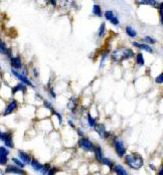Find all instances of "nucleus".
I'll list each match as a JSON object with an SVG mask.
<instances>
[{"mask_svg":"<svg viewBox=\"0 0 163 175\" xmlns=\"http://www.w3.org/2000/svg\"><path fill=\"white\" fill-rule=\"evenodd\" d=\"M11 65L14 69H20L22 66L21 58L19 57L11 58Z\"/></svg>","mask_w":163,"mask_h":175,"instance_id":"8","label":"nucleus"},{"mask_svg":"<svg viewBox=\"0 0 163 175\" xmlns=\"http://www.w3.org/2000/svg\"><path fill=\"white\" fill-rule=\"evenodd\" d=\"M8 154V151L6 149L5 147L0 146V156H7Z\"/></svg>","mask_w":163,"mask_h":175,"instance_id":"24","label":"nucleus"},{"mask_svg":"<svg viewBox=\"0 0 163 175\" xmlns=\"http://www.w3.org/2000/svg\"><path fill=\"white\" fill-rule=\"evenodd\" d=\"M77 102V101L76 98L74 97L72 98L68 103V108L71 110L75 109L76 106Z\"/></svg>","mask_w":163,"mask_h":175,"instance_id":"16","label":"nucleus"},{"mask_svg":"<svg viewBox=\"0 0 163 175\" xmlns=\"http://www.w3.org/2000/svg\"><path fill=\"white\" fill-rule=\"evenodd\" d=\"M18 104L16 101H13L7 106L6 109L5 111V112L4 113V116H7L8 114H11L12 111H14L16 108H17Z\"/></svg>","mask_w":163,"mask_h":175,"instance_id":"9","label":"nucleus"},{"mask_svg":"<svg viewBox=\"0 0 163 175\" xmlns=\"http://www.w3.org/2000/svg\"><path fill=\"white\" fill-rule=\"evenodd\" d=\"M68 123H69V125H71V127H74V124H73V122L71 121H69Z\"/></svg>","mask_w":163,"mask_h":175,"instance_id":"39","label":"nucleus"},{"mask_svg":"<svg viewBox=\"0 0 163 175\" xmlns=\"http://www.w3.org/2000/svg\"><path fill=\"white\" fill-rule=\"evenodd\" d=\"M101 161L104 164L108 166V167H109L110 168H111L113 165L112 161L108 158H102Z\"/></svg>","mask_w":163,"mask_h":175,"instance_id":"21","label":"nucleus"},{"mask_svg":"<svg viewBox=\"0 0 163 175\" xmlns=\"http://www.w3.org/2000/svg\"><path fill=\"white\" fill-rule=\"evenodd\" d=\"M93 12L94 14L98 16L99 17H101L102 16V13L101 11V8L99 6L97 5H95L93 8Z\"/></svg>","mask_w":163,"mask_h":175,"instance_id":"18","label":"nucleus"},{"mask_svg":"<svg viewBox=\"0 0 163 175\" xmlns=\"http://www.w3.org/2000/svg\"><path fill=\"white\" fill-rule=\"evenodd\" d=\"M160 11H161V22H163V3H161V8H160Z\"/></svg>","mask_w":163,"mask_h":175,"instance_id":"35","label":"nucleus"},{"mask_svg":"<svg viewBox=\"0 0 163 175\" xmlns=\"http://www.w3.org/2000/svg\"><path fill=\"white\" fill-rule=\"evenodd\" d=\"M126 31L128 35L132 38L135 37L137 35V33L136 32V30H134L131 26H127L126 27Z\"/></svg>","mask_w":163,"mask_h":175,"instance_id":"17","label":"nucleus"},{"mask_svg":"<svg viewBox=\"0 0 163 175\" xmlns=\"http://www.w3.org/2000/svg\"><path fill=\"white\" fill-rule=\"evenodd\" d=\"M12 73L14 74V76H16L19 80H21V81L23 82L26 85L33 86L31 82L30 81V80L26 76H25L24 75L19 74L14 70H12Z\"/></svg>","mask_w":163,"mask_h":175,"instance_id":"7","label":"nucleus"},{"mask_svg":"<svg viewBox=\"0 0 163 175\" xmlns=\"http://www.w3.org/2000/svg\"><path fill=\"white\" fill-rule=\"evenodd\" d=\"M163 168H162V170H161V171H160V173H159V174H160V175H163Z\"/></svg>","mask_w":163,"mask_h":175,"instance_id":"42","label":"nucleus"},{"mask_svg":"<svg viewBox=\"0 0 163 175\" xmlns=\"http://www.w3.org/2000/svg\"><path fill=\"white\" fill-rule=\"evenodd\" d=\"M31 165L33 168L36 171L42 172L44 167V165L40 164L38 161L34 159L32 160V161H31Z\"/></svg>","mask_w":163,"mask_h":175,"instance_id":"11","label":"nucleus"},{"mask_svg":"<svg viewBox=\"0 0 163 175\" xmlns=\"http://www.w3.org/2000/svg\"><path fill=\"white\" fill-rule=\"evenodd\" d=\"M7 158L6 156H0V164L5 165L7 163Z\"/></svg>","mask_w":163,"mask_h":175,"instance_id":"27","label":"nucleus"},{"mask_svg":"<svg viewBox=\"0 0 163 175\" xmlns=\"http://www.w3.org/2000/svg\"><path fill=\"white\" fill-rule=\"evenodd\" d=\"M115 147H116V151L117 154L118 156H123L125 155L126 153L125 146L123 145V142L122 141H117L115 143Z\"/></svg>","mask_w":163,"mask_h":175,"instance_id":"5","label":"nucleus"},{"mask_svg":"<svg viewBox=\"0 0 163 175\" xmlns=\"http://www.w3.org/2000/svg\"><path fill=\"white\" fill-rule=\"evenodd\" d=\"M105 29H106V24L104 23H103L101 24L99 29V33H98V36L99 37H101L104 35L105 32Z\"/></svg>","mask_w":163,"mask_h":175,"instance_id":"20","label":"nucleus"},{"mask_svg":"<svg viewBox=\"0 0 163 175\" xmlns=\"http://www.w3.org/2000/svg\"><path fill=\"white\" fill-rule=\"evenodd\" d=\"M0 54L6 55L9 57L11 56V50L7 47L6 44L0 39Z\"/></svg>","mask_w":163,"mask_h":175,"instance_id":"6","label":"nucleus"},{"mask_svg":"<svg viewBox=\"0 0 163 175\" xmlns=\"http://www.w3.org/2000/svg\"><path fill=\"white\" fill-rule=\"evenodd\" d=\"M110 21L113 24L115 25H117L119 24V21H118V19L115 16L110 20Z\"/></svg>","mask_w":163,"mask_h":175,"instance_id":"30","label":"nucleus"},{"mask_svg":"<svg viewBox=\"0 0 163 175\" xmlns=\"http://www.w3.org/2000/svg\"><path fill=\"white\" fill-rule=\"evenodd\" d=\"M125 161L129 166L135 170H139L144 164L142 157L137 153L127 155L125 157Z\"/></svg>","mask_w":163,"mask_h":175,"instance_id":"1","label":"nucleus"},{"mask_svg":"<svg viewBox=\"0 0 163 175\" xmlns=\"http://www.w3.org/2000/svg\"><path fill=\"white\" fill-rule=\"evenodd\" d=\"M24 86H23L21 84H18L17 86L15 87L13 89H12V92H13L14 94V93H16V92H18V91L24 90Z\"/></svg>","mask_w":163,"mask_h":175,"instance_id":"22","label":"nucleus"},{"mask_svg":"<svg viewBox=\"0 0 163 175\" xmlns=\"http://www.w3.org/2000/svg\"><path fill=\"white\" fill-rule=\"evenodd\" d=\"M6 171L9 173H17V174H20V175H22L24 173L23 170H21L20 168H18L17 167H14V166H9L6 168Z\"/></svg>","mask_w":163,"mask_h":175,"instance_id":"13","label":"nucleus"},{"mask_svg":"<svg viewBox=\"0 0 163 175\" xmlns=\"http://www.w3.org/2000/svg\"><path fill=\"white\" fill-rule=\"evenodd\" d=\"M114 17L113 14V12L111 11H106L105 13V17L107 20L110 21L113 17Z\"/></svg>","mask_w":163,"mask_h":175,"instance_id":"23","label":"nucleus"},{"mask_svg":"<svg viewBox=\"0 0 163 175\" xmlns=\"http://www.w3.org/2000/svg\"><path fill=\"white\" fill-rule=\"evenodd\" d=\"M147 0H136V1L139 4H147Z\"/></svg>","mask_w":163,"mask_h":175,"instance_id":"37","label":"nucleus"},{"mask_svg":"<svg viewBox=\"0 0 163 175\" xmlns=\"http://www.w3.org/2000/svg\"><path fill=\"white\" fill-rule=\"evenodd\" d=\"M57 169L56 168H53L49 171V175H54V173H55L56 172H57Z\"/></svg>","mask_w":163,"mask_h":175,"instance_id":"33","label":"nucleus"},{"mask_svg":"<svg viewBox=\"0 0 163 175\" xmlns=\"http://www.w3.org/2000/svg\"><path fill=\"white\" fill-rule=\"evenodd\" d=\"M147 4H149L151 5L155 6L156 4V1L155 0H147Z\"/></svg>","mask_w":163,"mask_h":175,"instance_id":"31","label":"nucleus"},{"mask_svg":"<svg viewBox=\"0 0 163 175\" xmlns=\"http://www.w3.org/2000/svg\"><path fill=\"white\" fill-rule=\"evenodd\" d=\"M106 57H107L106 56L104 55V56L103 57V58H102V60H101V67H102V66H104V62H105V60H106Z\"/></svg>","mask_w":163,"mask_h":175,"instance_id":"34","label":"nucleus"},{"mask_svg":"<svg viewBox=\"0 0 163 175\" xmlns=\"http://www.w3.org/2000/svg\"><path fill=\"white\" fill-rule=\"evenodd\" d=\"M150 168H151V170H156V167L153 164H150Z\"/></svg>","mask_w":163,"mask_h":175,"instance_id":"38","label":"nucleus"},{"mask_svg":"<svg viewBox=\"0 0 163 175\" xmlns=\"http://www.w3.org/2000/svg\"><path fill=\"white\" fill-rule=\"evenodd\" d=\"M78 133H79V135L82 136L83 135V132H82L81 130H79L78 131Z\"/></svg>","mask_w":163,"mask_h":175,"instance_id":"40","label":"nucleus"},{"mask_svg":"<svg viewBox=\"0 0 163 175\" xmlns=\"http://www.w3.org/2000/svg\"><path fill=\"white\" fill-rule=\"evenodd\" d=\"M78 144L82 149L86 151H93L94 149V146L92 142L88 138H82L78 141Z\"/></svg>","mask_w":163,"mask_h":175,"instance_id":"3","label":"nucleus"},{"mask_svg":"<svg viewBox=\"0 0 163 175\" xmlns=\"http://www.w3.org/2000/svg\"><path fill=\"white\" fill-rule=\"evenodd\" d=\"M18 156L23 163L25 164H29L30 163V158L27 154L22 151H19L18 153Z\"/></svg>","mask_w":163,"mask_h":175,"instance_id":"10","label":"nucleus"},{"mask_svg":"<svg viewBox=\"0 0 163 175\" xmlns=\"http://www.w3.org/2000/svg\"><path fill=\"white\" fill-rule=\"evenodd\" d=\"M134 53L130 49H125L116 50L113 53L112 58L116 61H123L126 59L134 57Z\"/></svg>","mask_w":163,"mask_h":175,"instance_id":"2","label":"nucleus"},{"mask_svg":"<svg viewBox=\"0 0 163 175\" xmlns=\"http://www.w3.org/2000/svg\"><path fill=\"white\" fill-rule=\"evenodd\" d=\"M50 3L52 4L53 6L55 7L56 5H57V0H50Z\"/></svg>","mask_w":163,"mask_h":175,"instance_id":"36","label":"nucleus"},{"mask_svg":"<svg viewBox=\"0 0 163 175\" xmlns=\"http://www.w3.org/2000/svg\"><path fill=\"white\" fill-rule=\"evenodd\" d=\"M93 151L95 152L96 158L97 159V160L99 161H101L103 158H102V153L101 147L98 146H94Z\"/></svg>","mask_w":163,"mask_h":175,"instance_id":"14","label":"nucleus"},{"mask_svg":"<svg viewBox=\"0 0 163 175\" xmlns=\"http://www.w3.org/2000/svg\"><path fill=\"white\" fill-rule=\"evenodd\" d=\"M88 124L91 127H94L95 124L96 120L92 118L89 114H88Z\"/></svg>","mask_w":163,"mask_h":175,"instance_id":"25","label":"nucleus"},{"mask_svg":"<svg viewBox=\"0 0 163 175\" xmlns=\"http://www.w3.org/2000/svg\"><path fill=\"white\" fill-rule=\"evenodd\" d=\"M136 62L140 66L144 65L145 61H144V57H143L142 54L139 53L137 55V58H136Z\"/></svg>","mask_w":163,"mask_h":175,"instance_id":"19","label":"nucleus"},{"mask_svg":"<svg viewBox=\"0 0 163 175\" xmlns=\"http://www.w3.org/2000/svg\"><path fill=\"white\" fill-rule=\"evenodd\" d=\"M114 170L115 173H116L118 175H127V173L126 171V170L123 168V167L120 166V165H117L115 167Z\"/></svg>","mask_w":163,"mask_h":175,"instance_id":"15","label":"nucleus"},{"mask_svg":"<svg viewBox=\"0 0 163 175\" xmlns=\"http://www.w3.org/2000/svg\"><path fill=\"white\" fill-rule=\"evenodd\" d=\"M50 92H51L52 95L53 96V97L55 98V93H54V92H53V90H51V91H50Z\"/></svg>","mask_w":163,"mask_h":175,"instance_id":"41","label":"nucleus"},{"mask_svg":"<svg viewBox=\"0 0 163 175\" xmlns=\"http://www.w3.org/2000/svg\"><path fill=\"white\" fill-rule=\"evenodd\" d=\"M12 161H14V163L17 165L18 166L20 167H24V164L17 158H12Z\"/></svg>","mask_w":163,"mask_h":175,"instance_id":"26","label":"nucleus"},{"mask_svg":"<svg viewBox=\"0 0 163 175\" xmlns=\"http://www.w3.org/2000/svg\"><path fill=\"white\" fill-rule=\"evenodd\" d=\"M95 130L96 132L99 134V136L102 138H108L109 136V133L106 132L105 127L102 124H98L95 125Z\"/></svg>","mask_w":163,"mask_h":175,"instance_id":"4","label":"nucleus"},{"mask_svg":"<svg viewBox=\"0 0 163 175\" xmlns=\"http://www.w3.org/2000/svg\"><path fill=\"white\" fill-rule=\"evenodd\" d=\"M144 42H147L148 43L153 44L155 42V40H153L152 38H151L150 36H146L144 39Z\"/></svg>","mask_w":163,"mask_h":175,"instance_id":"28","label":"nucleus"},{"mask_svg":"<svg viewBox=\"0 0 163 175\" xmlns=\"http://www.w3.org/2000/svg\"><path fill=\"white\" fill-rule=\"evenodd\" d=\"M54 113L58 117V120H59V123H60V124H61L62 122V118L61 114H59V113H56V112Z\"/></svg>","mask_w":163,"mask_h":175,"instance_id":"32","label":"nucleus"},{"mask_svg":"<svg viewBox=\"0 0 163 175\" xmlns=\"http://www.w3.org/2000/svg\"><path fill=\"white\" fill-rule=\"evenodd\" d=\"M163 82V74L161 73L156 78V82L158 83H162Z\"/></svg>","mask_w":163,"mask_h":175,"instance_id":"29","label":"nucleus"},{"mask_svg":"<svg viewBox=\"0 0 163 175\" xmlns=\"http://www.w3.org/2000/svg\"><path fill=\"white\" fill-rule=\"evenodd\" d=\"M133 44L134 46L142 49V50H145L147 52H149V53H151L152 52V49L151 48V47L148 45L143 44L139 43L137 42H134Z\"/></svg>","mask_w":163,"mask_h":175,"instance_id":"12","label":"nucleus"}]
</instances>
